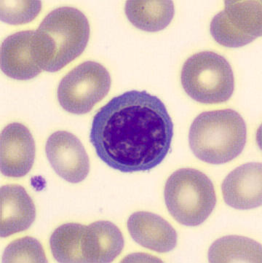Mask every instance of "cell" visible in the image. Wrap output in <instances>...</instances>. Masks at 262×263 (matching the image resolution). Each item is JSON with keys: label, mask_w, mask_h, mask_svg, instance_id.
Instances as JSON below:
<instances>
[{"label": "cell", "mask_w": 262, "mask_h": 263, "mask_svg": "<svg viewBox=\"0 0 262 263\" xmlns=\"http://www.w3.org/2000/svg\"><path fill=\"white\" fill-rule=\"evenodd\" d=\"M173 137V122L162 101L145 90H131L114 97L97 112L90 140L106 164L132 173L160 164Z\"/></svg>", "instance_id": "obj_1"}, {"label": "cell", "mask_w": 262, "mask_h": 263, "mask_svg": "<svg viewBox=\"0 0 262 263\" xmlns=\"http://www.w3.org/2000/svg\"><path fill=\"white\" fill-rule=\"evenodd\" d=\"M90 24L80 10L62 7L50 12L35 30L34 54L43 70L55 72L86 49Z\"/></svg>", "instance_id": "obj_2"}, {"label": "cell", "mask_w": 262, "mask_h": 263, "mask_svg": "<svg viewBox=\"0 0 262 263\" xmlns=\"http://www.w3.org/2000/svg\"><path fill=\"white\" fill-rule=\"evenodd\" d=\"M247 139L244 118L232 109L205 111L191 125L189 142L200 161L223 164L242 153Z\"/></svg>", "instance_id": "obj_3"}, {"label": "cell", "mask_w": 262, "mask_h": 263, "mask_svg": "<svg viewBox=\"0 0 262 263\" xmlns=\"http://www.w3.org/2000/svg\"><path fill=\"white\" fill-rule=\"evenodd\" d=\"M164 196L172 217L190 227L204 223L216 203L213 182L194 168H181L172 174L166 182Z\"/></svg>", "instance_id": "obj_4"}, {"label": "cell", "mask_w": 262, "mask_h": 263, "mask_svg": "<svg viewBox=\"0 0 262 263\" xmlns=\"http://www.w3.org/2000/svg\"><path fill=\"white\" fill-rule=\"evenodd\" d=\"M182 84L196 102L206 104L228 101L235 90V78L230 63L212 51L194 54L186 61Z\"/></svg>", "instance_id": "obj_5"}, {"label": "cell", "mask_w": 262, "mask_h": 263, "mask_svg": "<svg viewBox=\"0 0 262 263\" xmlns=\"http://www.w3.org/2000/svg\"><path fill=\"white\" fill-rule=\"evenodd\" d=\"M111 83L109 71L99 63H82L59 83V104L72 114H86L108 94Z\"/></svg>", "instance_id": "obj_6"}, {"label": "cell", "mask_w": 262, "mask_h": 263, "mask_svg": "<svg viewBox=\"0 0 262 263\" xmlns=\"http://www.w3.org/2000/svg\"><path fill=\"white\" fill-rule=\"evenodd\" d=\"M225 8L211 23V35L218 44L239 48L261 35V1L227 0Z\"/></svg>", "instance_id": "obj_7"}, {"label": "cell", "mask_w": 262, "mask_h": 263, "mask_svg": "<svg viewBox=\"0 0 262 263\" xmlns=\"http://www.w3.org/2000/svg\"><path fill=\"white\" fill-rule=\"evenodd\" d=\"M46 153L55 173L67 182H83L90 172V161L79 139L69 132L59 130L50 136Z\"/></svg>", "instance_id": "obj_8"}, {"label": "cell", "mask_w": 262, "mask_h": 263, "mask_svg": "<svg viewBox=\"0 0 262 263\" xmlns=\"http://www.w3.org/2000/svg\"><path fill=\"white\" fill-rule=\"evenodd\" d=\"M35 142L30 130L19 123L7 125L0 139V167L3 175L24 177L34 165Z\"/></svg>", "instance_id": "obj_9"}, {"label": "cell", "mask_w": 262, "mask_h": 263, "mask_svg": "<svg viewBox=\"0 0 262 263\" xmlns=\"http://www.w3.org/2000/svg\"><path fill=\"white\" fill-rule=\"evenodd\" d=\"M35 31H19L6 38L1 46L2 71L10 78L28 81L41 74L43 69L34 54Z\"/></svg>", "instance_id": "obj_10"}, {"label": "cell", "mask_w": 262, "mask_h": 263, "mask_svg": "<svg viewBox=\"0 0 262 263\" xmlns=\"http://www.w3.org/2000/svg\"><path fill=\"white\" fill-rule=\"evenodd\" d=\"M221 191L225 203L236 210L261 206V163H249L237 167L223 181Z\"/></svg>", "instance_id": "obj_11"}, {"label": "cell", "mask_w": 262, "mask_h": 263, "mask_svg": "<svg viewBox=\"0 0 262 263\" xmlns=\"http://www.w3.org/2000/svg\"><path fill=\"white\" fill-rule=\"evenodd\" d=\"M128 229L137 243L154 252L166 253L176 247V231L157 214L147 212L132 214L128 220Z\"/></svg>", "instance_id": "obj_12"}, {"label": "cell", "mask_w": 262, "mask_h": 263, "mask_svg": "<svg viewBox=\"0 0 262 263\" xmlns=\"http://www.w3.org/2000/svg\"><path fill=\"white\" fill-rule=\"evenodd\" d=\"M0 203L2 238L26 231L35 220V205L22 186L10 184L2 187Z\"/></svg>", "instance_id": "obj_13"}, {"label": "cell", "mask_w": 262, "mask_h": 263, "mask_svg": "<svg viewBox=\"0 0 262 263\" xmlns=\"http://www.w3.org/2000/svg\"><path fill=\"white\" fill-rule=\"evenodd\" d=\"M120 230L109 221H98L86 226L82 241L85 262H112L124 248Z\"/></svg>", "instance_id": "obj_14"}, {"label": "cell", "mask_w": 262, "mask_h": 263, "mask_svg": "<svg viewBox=\"0 0 262 263\" xmlns=\"http://www.w3.org/2000/svg\"><path fill=\"white\" fill-rule=\"evenodd\" d=\"M127 18L140 30L155 32L166 29L174 15L172 1L129 0L126 2Z\"/></svg>", "instance_id": "obj_15"}, {"label": "cell", "mask_w": 262, "mask_h": 263, "mask_svg": "<svg viewBox=\"0 0 262 263\" xmlns=\"http://www.w3.org/2000/svg\"><path fill=\"white\" fill-rule=\"evenodd\" d=\"M210 262H261V246L246 237L225 236L208 252Z\"/></svg>", "instance_id": "obj_16"}, {"label": "cell", "mask_w": 262, "mask_h": 263, "mask_svg": "<svg viewBox=\"0 0 262 263\" xmlns=\"http://www.w3.org/2000/svg\"><path fill=\"white\" fill-rule=\"evenodd\" d=\"M86 226L67 223L55 229L50 238V250L58 262H85L82 241Z\"/></svg>", "instance_id": "obj_17"}, {"label": "cell", "mask_w": 262, "mask_h": 263, "mask_svg": "<svg viewBox=\"0 0 262 263\" xmlns=\"http://www.w3.org/2000/svg\"><path fill=\"white\" fill-rule=\"evenodd\" d=\"M3 262H47L43 246L36 238L24 237L12 242L5 249Z\"/></svg>", "instance_id": "obj_18"}, {"label": "cell", "mask_w": 262, "mask_h": 263, "mask_svg": "<svg viewBox=\"0 0 262 263\" xmlns=\"http://www.w3.org/2000/svg\"><path fill=\"white\" fill-rule=\"evenodd\" d=\"M0 17L2 22L12 25L27 24L37 16L42 9L41 1L2 0Z\"/></svg>", "instance_id": "obj_19"}]
</instances>
